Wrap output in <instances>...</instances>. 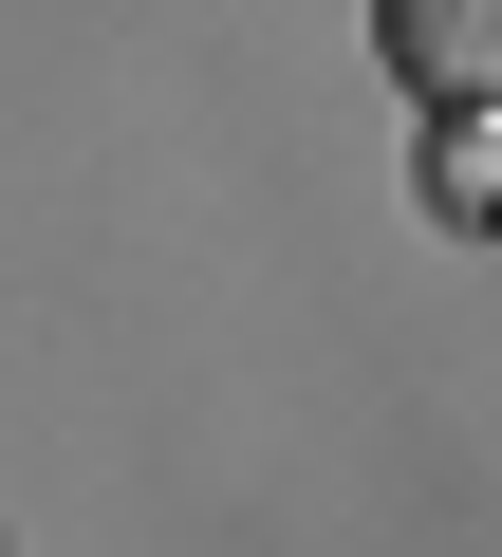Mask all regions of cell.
Returning <instances> with one entry per match:
<instances>
[{
	"label": "cell",
	"instance_id": "7a4b0ae2",
	"mask_svg": "<svg viewBox=\"0 0 502 557\" xmlns=\"http://www.w3.org/2000/svg\"><path fill=\"white\" fill-rule=\"evenodd\" d=\"M428 205H446V223H483V205H502V149H483V94L446 112V149H428Z\"/></svg>",
	"mask_w": 502,
	"mask_h": 557
},
{
	"label": "cell",
	"instance_id": "6da1fadb",
	"mask_svg": "<svg viewBox=\"0 0 502 557\" xmlns=\"http://www.w3.org/2000/svg\"><path fill=\"white\" fill-rule=\"evenodd\" d=\"M372 38H391V75H428L446 112L502 75V0H372Z\"/></svg>",
	"mask_w": 502,
	"mask_h": 557
}]
</instances>
